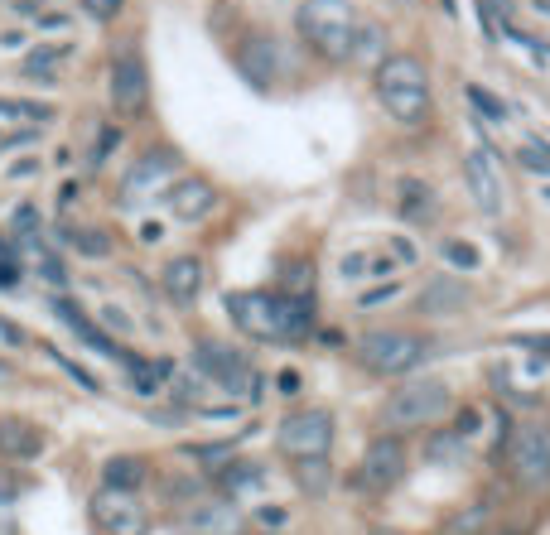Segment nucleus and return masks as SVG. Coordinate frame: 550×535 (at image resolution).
Returning a JSON list of instances; mask_svg holds the SVG:
<instances>
[{
	"mask_svg": "<svg viewBox=\"0 0 550 535\" xmlns=\"http://www.w3.org/2000/svg\"><path fill=\"white\" fill-rule=\"evenodd\" d=\"M227 314L232 323L256 338V343H304L309 328H314V314H309V299H295V295H275V290H237L227 295Z\"/></svg>",
	"mask_w": 550,
	"mask_h": 535,
	"instance_id": "1",
	"label": "nucleus"
},
{
	"mask_svg": "<svg viewBox=\"0 0 550 535\" xmlns=\"http://www.w3.org/2000/svg\"><path fill=\"white\" fill-rule=\"evenodd\" d=\"M377 102L391 121H401V126H420L425 116H430V73H425V63L411 54H386L377 63Z\"/></svg>",
	"mask_w": 550,
	"mask_h": 535,
	"instance_id": "2",
	"label": "nucleus"
},
{
	"mask_svg": "<svg viewBox=\"0 0 550 535\" xmlns=\"http://www.w3.org/2000/svg\"><path fill=\"white\" fill-rule=\"evenodd\" d=\"M295 29L300 39L329 63L353 58V39H358V10L353 0H304L295 10Z\"/></svg>",
	"mask_w": 550,
	"mask_h": 535,
	"instance_id": "3",
	"label": "nucleus"
},
{
	"mask_svg": "<svg viewBox=\"0 0 550 535\" xmlns=\"http://www.w3.org/2000/svg\"><path fill=\"white\" fill-rule=\"evenodd\" d=\"M193 367H198L203 381L222 386V391L237 396V401H256V396H261V376L251 367V357L237 348H227V343H213V338L193 343Z\"/></svg>",
	"mask_w": 550,
	"mask_h": 535,
	"instance_id": "4",
	"label": "nucleus"
},
{
	"mask_svg": "<svg viewBox=\"0 0 550 535\" xmlns=\"http://www.w3.org/2000/svg\"><path fill=\"white\" fill-rule=\"evenodd\" d=\"M358 357L372 376H406L430 357V338H420L411 328H377L362 338Z\"/></svg>",
	"mask_w": 550,
	"mask_h": 535,
	"instance_id": "5",
	"label": "nucleus"
},
{
	"mask_svg": "<svg viewBox=\"0 0 550 535\" xmlns=\"http://www.w3.org/2000/svg\"><path fill=\"white\" fill-rule=\"evenodd\" d=\"M449 415V386L444 381H406L386 396L382 420L391 429H420Z\"/></svg>",
	"mask_w": 550,
	"mask_h": 535,
	"instance_id": "6",
	"label": "nucleus"
},
{
	"mask_svg": "<svg viewBox=\"0 0 550 535\" xmlns=\"http://www.w3.org/2000/svg\"><path fill=\"white\" fill-rule=\"evenodd\" d=\"M174 174H179V155L174 150H145L131 169H126V179L116 188V203L121 208H145L150 198H160L174 188Z\"/></svg>",
	"mask_w": 550,
	"mask_h": 535,
	"instance_id": "7",
	"label": "nucleus"
},
{
	"mask_svg": "<svg viewBox=\"0 0 550 535\" xmlns=\"http://www.w3.org/2000/svg\"><path fill=\"white\" fill-rule=\"evenodd\" d=\"M275 439H280V454L290 458V463H304V458H329V449H333V415H329V410H295V415H285V420H280Z\"/></svg>",
	"mask_w": 550,
	"mask_h": 535,
	"instance_id": "8",
	"label": "nucleus"
},
{
	"mask_svg": "<svg viewBox=\"0 0 550 535\" xmlns=\"http://www.w3.org/2000/svg\"><path fill=\"white\" fill-rule=\"evenodd\" d=\"M406 463H411L406 439H401V434H377V439L367 444L362 463H358V487H367V492H386V487H396V482L406 478Z\"/></svg>",
	"mask_w": 550,
	"mask_h": 535,
	"instance_id": "9",
	"label": "nucleus"
},
{
	"mask_svg": "<svg viewBox=\"0 0 550 535\" xmlns=\"http://www.w3.org/2000/svg\"><path fill=\"white\" fill-rule=\"evenodd\" d=\"M92 526L102 535H145L150 531V511L136 492H116V487H102L92 497Z\"/></svg>",
	"mask_w": 550,
	"mask_h": 535,
	"instance_id": "10",
	"label": "nucleus"
},
{
	"mask_svg": "<svg viewBox=\"0 0 550 535\" xmlns=\"http://www.w3.org/2000/svg\"><path fill=\"white\" fill-rule=\"evenodd\" d=\"M512 473L526 487H546L550 482V425L526 420L512 429Z\"/></svg>",
	"mask_w": 550,
	"mask_h": 535,
	"instance_id": "11",
	"label": "nucleus"
},
{
	"mask_svg": "<svg viewBox=\"0 0 550 535\" xmlns=\"http://www.w3.org/2000/svg\"><path fill=\"white\" fill-rule=\"evenodd\" d=\"M150 102V73H145V58L136 49H121L111 58V107L116 116H140Z\"/></svg>",
	"mask_w": 550,
	"mask_h": 535,
	"instance_id": "12",
	"label": "nucleus"
},
{
	"mask_svg": "<svg viewBox=\"0 0 550 535\" xmlns=\"http://www.w3.org/2000/svg\"><path fill=\"white\" fill-rule=\"evenodd\" d=\"M179 526L189 535H242L247 516L232 507L227 497H193L189 507L179 511Z\"/></svg>",
	"mask_w": 550,
	"mask_h": 535,
	"instance_id": "13",
	"label": "nucleus"
},
{
	"mask_svg": "<svg viewBox=\"0 0 550 535\" xmlns=\"http://www.w3.org/2000/svg\"><path fill=\"white\" fill-rule=\"evenodd\" d=\"M169 203V217H179V222H203V217L218 208V188L208 184V179H198V174H184V179H174V188L165 193Z\"/></svg>",
	"mask_w": 550,
	"mask_h": 535,
	"instance_id": "14",
	"label": "nucleus"
},
{
	"mask_svg": "<svg viewBox=\"0 0 550 535\" xmlns=\"http://www.w3.org/2000/svg\"><path fill=\"white\" fill-rule=\"evenodd\" d=\"M242 68H247V78L256 82V87H275L280 73L290 68V54H285V44H280V39L256 34L247 49H242Z\"/></svg>",
	"mask_w": 550,
	"mask_h": 535,
	"instance_id": "15",
	"label": "nucleus"
},
{
	"mask_svg": "<svg viewBox=\"0 0 550 535\" xmlns=\"http://www.w3.org/2000/svg\"><path fill=\"white\" fill-rule=\"evenodd\" d=\"M464 179H468V193L473 203L483 208L488 217L502 213V184H497V169H493V155L488 150H473L464 160Z\"/></svg>",
	"mask_w": 550,
	"mask_h": 535,
	"instance_id": "16",
	"label": "nucleus"
},
{
	"mask_svg": "<svg viewBox=\"0 0 550 535\" xmlns=\"http://www.w3.org/2000/svg\"><path fill=\"white\" fill-rule=\"evenodd\" d=\"M160 285H165V295L179 304V309H189L193 299L203 295V261L198 256H174L160 275Z\"/></svg>",
	"mask_w": 550,
	"mask_h": 535,
	"instance_id": "17",
	"label": "nucleus"
},
{
	"mask_svg": "<svg viewBox=\"0 0 550 535\" xmlns=\"http://www.w3.org/2000/svg\"><path fill=\"white\" fill-rule=\"evenodd\" d=\"M473 304V290H468L464 280H454V275H435L430 285H425V295H420V309L425 314H459Z\"/></svg>",
	"mask_w": 550,
	"mask_h": 535,
	"instance_id": "18",
	"label": "nucleus"
},
{
	"mask_svg": "<svg viewBox=\"0 0 550 535\" xmlns=\"http://www.w3.org/2000/svg\"><path fill=\"white\" fill-rule=\"evenodd\" d=\"M44 454V434L29 425V420H0V458H20V463H29V458Z\"/></svg>",
	"mask_w": 550,
	"mask_h": 535,
	"instance_id": "19",
	"label": "nucleus"
},
{
	"mask_svg": "<svg viewBox=\"0 0 550 535\" xmlns=\"http://www.w3.org/2000/svg\"><path fill=\"white\" fill-rule=\"evenodd\" d=\"M54 309H58V319L68 323V328H73V333L83 338L87 348L107 352V357H121V348L111 343V338H107V333H102V328H97V323L87 319V314H83V309H78V304H73V299H54Z\"/></svg>",
	"mask_w": 550,
	"mask_h": 535,
	"instance_id": "20",
	"label": "nucleus"
},
{
	"mask_svg": "<svg viewBox=\"0 0 550 535\" xmlns=\"http://www.w3.org/2000/svg\"><path fill=\"white\" fill-rule=\"evenodd\" d=\"M145 458L136 454H116L102 463V487H116V492H140V482H145Z\"/></svg>",
	"mask_w": 550,
	"mask_h": 535,
	"instance_id": "21",
	"label": "nucleus"
},
{
	"mask_svg": "<svg viewBox=\"0 0 550 535\" xmlns=\"http://www.w3.org/2000/svg\"><path fill=\"white\" fill-rule=\"evenodd\" d=\"M261 478H266V468L251 463V458H227L218 473H213V482H218L222 492H251V487H261Z\"/></svg>",
	"mask_w": 550,
	"mask_h": 535,
	"instance_id": "22",
	"label": "nucleus"
},
{
	"mask_svg": "<svg viewBox=\"0 0 550 535\" xmlns=\"http://www.w3.org/2000/svg\"><path fill=\"white\" fill-rule=\"evenodd\" d=\"M435 188L420 184V179H401V217H411V222H430L435 217Z\"/></svg>",
	"mask_w": 550,
	"mask_h": 535,
	"instance_id": "23",
	"label": "nucleus"
},
{
	"mask_svg": "<svg viewBox=\"0 0 550 535\" xmlns=\"http://www.w3.org/2000/svg\"><path fill=\"white\" fill-rule=\"evenodd\" d=\"M488 526H493L488 502H468V507H459L444 521V535H488Z\"/></svg>",
	"mask_w": 550,
	"mask_h": 535,
	"instance_id": "24",
	"label": "nucleus"
},
{
	"mask_svg": "<svg viewBox=\"0 0 550 535\" xmlns=\"http://www.w3.org/2000/svg\"><path fill=\"white\" fill-rule=\"evenodd\" d=\"M63 241H68L78 256H87V261H102V256H111V237L102 232V227H63Z\"/></svg>",
	"mask_w": 550,
	"mask_h": 535,
	"instance_id": "25",
	"label": "nucleus"
},
{
	"mask_svg": "<svg viewBox=\"0 0 550 535\" xmlns=\"http://www.w3.org/2000/svg\"><path fill=\"white\" fill-rule=\"evenodd\" d=\"M295 473H300V487L309 492V497H319V492L333 482L329 458H304V463H295Z\"/></svg>",
	"mask_w": 550,
	"mask_h": 535,
	"instance_id": "26",
	"label": "nucleus"
},
{
	"mask_svg": "<svg viewBox=\"0 0 550 535\" xmlns=\"http://www.w3.org/2000/svg\"><path fill=\"white\" fill-rule=\"evenodd\" d=\"M169 376H174V362H131V386L136 391H155Z\"/></svg>",
	"mask_w": 550,
	"mask_h": 535,
	"instance_id": "27",
	"label": "nucleus"
},
{
	"mask_svg": "<svg viewBox=\"0 0 550 535\" xmlns=\"http://www.w3.org/2000/svg\"><path fill=\"white\" fill-rule=\"evenodd\" d=\"M58 63H63V49H34L25 58V78H58Z\"/></svg>",
	"mask_w": 550,
	"mask_h": 535,
	"instance_id": "28",
	"label": "nucleus"
},
{
	"mask_svg": "<svg viewBox=\"0 0 550 535\" xmlns=\"http://www.w3.org/2000/svg\"><path fill=\"white\" fill-rule=\"evenodd\" d=\"M517 164L531 169V174H546L550 179V145L546 140H526V145H517Z\"/></svg>",
	"mask_w": 550,
	"mask_h": 535,
	"instance_id": "29",
	"label": "nucleus"
},
{
	"mask_svg": "<svg viewBox=\"0 0 550 535\" xmlns=\"http://www.w3.org/2000/svg\"><path fill=\"white\" fill-rule=\"evenodd\" d=\"M440 256L449 261L454 270H478L483 266V256H478V246H468V241H444Z\"/></svg>",
	"mask_w": 550,
	"mask_h": 535,
	"instance_id": "30",
	"label": "nucleus"
},
{
	"mask_svg": "<svg viewBox=\"0 0 550 535\" xmlns=\"http://www.w3.org/2000/svg\"><path fill=\"white\" fill-rule=\"evenodd\" d=\"M0 116H10V121H49L54 107H44V102H10V97H0Z\"/></svg>",
	"mask_w": 550,
	"mask_h": 535,
	"instance_id": "31",
	"label": "nucleus"
},
{
	"mask_svg": "<svg viewBox=\"0 0 550 535\" xmlns=\"http://www.w3.org/2000/svg\"><path fill=\"white\" fill-rule=\"evenodd\" d=\"M468 107L478 111V116H488V121H502V116H507V107L497 102L488 87H478V82H468Z\"/></svg>",
	"mask_w": 550,
	"mask_h": 535,
	"instance_id": "32",
	"label": "nucleus"
},
{
	"mask_svg": "<svg viewBox=\"0 0 550 535\" xmlns=\"http://www.w3.org/2000/svg\"><path fill=\"white\" fill-rule=\"evenodd\" d=\"M10 227H15V237L25 241V246H39V208H34V203H25V208H15V217H10Z\"/></svg>",
	"mask_w": 550,
	"mask_h": 535,
	"instance_id": "33",
	"label": "nucleus"
},
{
	"mask_svg": "<svg viewBox=\"0 0 550 535\" xmlns=\"http://www.w3.org/2000/svg\"><path fill=\"white\" fill-rule=\"evenodd\" d=\"M116 145H121V131H116V126H102V131H97V140H92V155H87V164L97 169V164L107 160Z\"/></svg>",
	"mask_w": 550,
	"mask_h": 535,
	"instance_id": "34",
	"label": "nucleus"
},
{
	"mask_svg": "<svg viewBox=\"0 0 550 535\" xmlns=\"http://www.w3.org/2000/svg\"><path fill=\"white\" fill-rule=\"evenodd\" d=\"M396 295H401V285H396V280H386V285H377V290H362V295H358V309H377V304H391Z\"/></svg>",
	"mask_w": 550,
	"mask_h": 535,
	"instance_id": "35",
	"label": "nucleus"
},
{
	"mask_svg": "<svg viewBox=\"0 0 550 535\" xmlns=\"http://www.w3.org/2000/svg\"><path fill=\"white\" fill-rule=\"evenodd\" d=\"M49 357H54L58 367H63V372H68V376H73V381H78V386H87V391H97V376L87 372V367H78V362H73V357H58L54 348H49Z\"/></svg>",
	"mask_w": 550,
	"mask_h": 535,
	"instance_id": "36",
	"label": "nucleus"
},
{
	"mask_svg": "<svg viewBox=\"0 0 550 535\" xmlns=\"http://www.w3.org/2000/svg\"><path fill=\"white\" fill-rule=\"evenodd\" d=\"M121 5H126V0H83V10L92 15V20H116Z\"/></svg>",
	"mask_w": 550,
	"mask_h": 535,
	"instance_id": "37",
	"label": "nucleus"
},
{
	"mask_svg": "<svg viewBox=\"0 0 550 535\" xmlns=\"http://www.w3.org/2000/svg\"><path fill=\"white\" fill-rule=\"evenodd\" d=\"M256 521H261V526L275 535L280 526H285V511H280V507H261V511H256Z\"/></svg>",
	"mask_w": 550,
	"mask_h": 535,
	"instance_id": "38",
	"label": "nucleus"
},
{
	"mask_svg": "<svg viewBox=\"0 0 550 535\" xmlns=\"http://www.w3.org/2000/svg\"><path fill=\"white\" fill-rule=\"evenodd\" d=\"M362 270H372L367 256H348V261H343V275H362Z\"/></svg>",
	"mask_w": 550,
	"mask_h": 535,
	"instance_id": "39",
	"label": "nucleus"
},
{
	"mask_svg": "<svg viewBox=\"0 0 550 535\" xmlns=\"http://www.w3.org/2000/svg\"><path fill=\"white\" fill-rule=\"evenodd\" d=\"M15 492H20V482L0 478V507H5V502H15Z\"/></svg>",
	"mask_w": 550,
	"mask_h": 535,
	"instance_id": "40",
	"label": "nucleus"
},
{
	"mask_svg": "<svg viewBox=\"0 0 550 535\" xmlns=\"http://www.w3.org/2000/svg\"><path fill=\"white\" fill-rule=\"evenodd\" d=\"M34 169H39V164H34V160H20V164H15V179H29Z\"/></svg>",
	"mask_w": 550,
	"mask_h": 535,
	"instance_id": "41",
	"label": "nucleus"
},
{
	"mask_svg": "<svg viewBox=\"0 0 550 535\" xmlns=\"http://www.w3.org/2000/svg\"><path fill=\"white\" fill-rule=\"evenodd\" d=\"M536 10H541V15H550V0H536Z\"/></svg>",
	"mask_w": 550,
	"mask_h": 535,
	"instance_id": "42",
	"label": "nucleus"
},
{
	"mask_svg": "<svg viewBox=\"0 0 550 535\" xmlns=\"http://www.w3.org/2000/svg\"><path fill=\"white\" fill-rule=\"evenodd\" d=\"M0 376H5V362H0Z\"/></svg>",
	"mask_w": 550,
	"mask_h": 535,
	"instance_id": "43",
	"label": "nucleus"
},
{
	"mask_svg": "<svg viewBox=\"0 0 550 535\" xmlns=\"http://www.w3.org/2000/svg\"><path fill=\"white\" fill-rule=\"evenodd\" d=\"M546 198H550V188H546Z\"/></svg>",
	"mask_w": 550,
	"mask_h": 535,
	"instance_id": "44",
	"label": "nucleus"
}]
</instances>
